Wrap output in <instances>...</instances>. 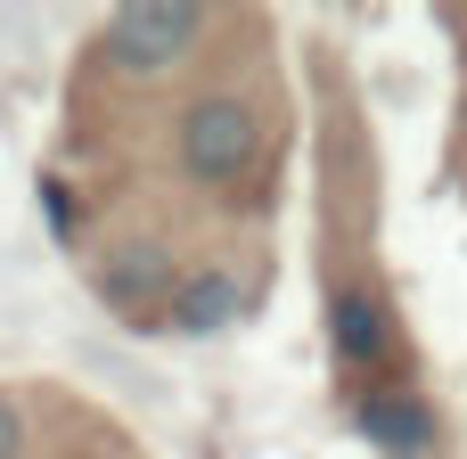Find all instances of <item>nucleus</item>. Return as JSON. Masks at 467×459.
<instances>
[{
	"mask_svg": "<svg viewBox=\"0 0 467 459\" xmlns=\"http://www.w3.org/2000/svg\"><path fill=\"white\" fill-rule=\"evenodd\" d=\"M197 41H205V8L197 0H131V8L107 16V57L123 74H172Z\"/></svg>",
	"mask_w": 467,
	"mask_h": 459,
	"instance_id": "obj_1",
	"label": "nucleus"
},
{
	"mask_svg": "<svg viewBox=\"0 0 467 459\" xmlns=\"http://www.w3.org/2000/svg\"><path fill=\"white\" fill-rule=\"evenodd\" d=\"M254 156H263V115L246 99L222 90L181 115V172L189 181H238V172H254Z\"/></svg>",
	"mask_w": 467,
	"mask_h": 459,
	"instance_id": "obj_2",
	"label": "nucleus"
},
{
	"mask_svg": "<svg viewBox=\"0 0 467 459\" xmlns=\"http://www.w3.org/2000/svg\"><path fill=\"white\" fill-rule=\"evenodd\" d=\"M328 345H337L345 370H378V361H386V304H378V287H337V304H328Z\"/></svg>",
	"mask_w": 467,
	"mask_h": 459,
	"instance_id": "obj_3",
	"label": "nucleus"
},
{
	"mask_svg": "<svg viewBox=\"0 0 467 459\" xmlns=\"http://www.w3.org/2000/svg\"><path fill=\"white\" fill-rule=\"evenodd\" d=\"M361 435L386 443V452H427L435 443V411L419 394H369L361 402Z\"/></svg>",
	"mask_w": 467,
	"mask_h": 459,
	"instance_id": "obj_4",
	"label": "nucleus"
},
{
	"mask_svg": "<svg viewBox=\"0 0 467 459\" xmlns=\"http://www.w3.org/2000/svg\"><path fill=\"white\" fill-rule=\"evenodd\" d=\"M238 304H246V287H238L230 271H205V279H189V287L172 296V329H181V337H213V329L238 320Z\"/></svg>",
	"mask_w": 467,
	"mask_h": 459,
	"instance_id": "obj_5",
	"label": "nucleus"
},
{
	"mask_svg": "<svg viewBox=\"0 0 467 459\" xmlns=\"http://www.w3.org/2000/svg\"><path fill=\"white\" fill-rule=\"evenodd\" d=\"M156 287H164V263H156V255H123V263L107 271V296H115L123 312H140Z\"/></svg>",
	"mask_w": 467,
	"mask_h": 459,
	"instance_id": "obj_6",
	"label": "nucleus"
},
{
	"mask_svg": "<svg viewBox=\"0 0 467 459\" xmlns=\"http://www.w3.org/2000/svg\"><path fill=\"white\" fill-rule=\"evenodd\" d=\"M16 452H25V411L0 394V459H16Z\"/></svg>",
	"mask_w": 467,
	"mask_h": 459,
	"instance_id": "obj_7",
	"label": "nucleus"
},
{
	"mask_svg": "<svg viewBox=\"0 0 467 459\" xmlns=\"http://www.w3.org/2000/svg\"><path fill=\"white\" fill-rule=\"evenodd\" d=\"M41 205H49V222H57V238H66V230H74V214H66V189H57V181H41Z\"/></svg>",
	"mask_w": 467,
	"mask_h": 459,
	"instance_id": "obj_8",
	"label": "nucleus"
}]
</instances>
